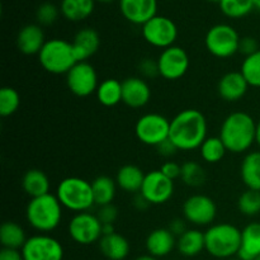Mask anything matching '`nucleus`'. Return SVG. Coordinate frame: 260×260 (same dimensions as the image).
<instances>
[{"label": "nucleus", "instance_id": "bb28decb", "mask_svg": "<svg viewBox=\"0 0 260 260\" xmlns=\"http://www.w3.org/2000/svg\"><path fill=\"white\" fill-rule=\"evenodd\" d=\"M22 187L30 198L41 197L50 193V179L42 170L29 169L23 175Z\"/></svg>", "mask_w": 260, "mask_h": 260}, {"label": "nucleus", "instance_id": "603ef678", "mask_svg": "<svg viewBox=\"0 0 260 260\" xmlns=\"http://www.w3.org/2000/svg\"><path fill=\"white\" fill-rule=\"evenodd\" d=\"M96 2H99V3H103V4H108V3L116 2V0H96Z\"/></svg>", "mask_w": 260, "mask_h": 260}, {"label": "nucleus", "instance_id": "473e14b6", "mask_svg": "<svg viewBox=\"0 0 260 260\" xmlns=\"http://www.w3.org/2000/svg\"><path fill=\"white\" fill-rule=\"evenodd\" d=\"M240 71L249 85L260 88V50L244 58Z\"/></svg>", "mask_w": 260, "mask_h": 260}, {"label": "nucleus", "instance_id": "864d4df0", "mask_svg": "<svg viewBox=\"0 0 260 260\" xmlns=\"http://www.w3.org/2000/svg\"><path fill=\"white\" fill-rule=\"evenodd\" d=\"M210 2H212V3H218V4H220V3L222 2V0H210Z\"/></svg>", "mask_w": 260, "mask_h": 260}, {"label": "nucleus", "instance_id": "393cba45", "mask_svg": "<svg viewBox=\"0 0 260 260\" xmlns=\"http://www.w3.org/2000/svg\"><path fill=\"white\" fill-rule=\"evenodd\" d=\"M177 249L179 254L187 258L200 255L206 250L205 233L197 229H188L184 234L177 238Z\"/></svg>", "mask_w": 260, "mask_h": 260}, {"label": "nucleus", "instance_id": "7c9ffc66", "mask_svg": "<svg viewBox=\"0 0 260 260\" xmlns=\"http://www.w3.org/2000/svg\"><path fill=\"white\" fill-rule=\"evenodd\" d=\"M95 95L102 106H117L122 102V81L117 79H106L99 83Z\"/></svg>", "mask_w": 260, "mask_h": 260}, {"label": "nucleus", "instance_id": "72a5a7b5", "mask_svg": "<svg viewBox=\"0 0 260 260\" xmlns=\"http://www.w3.org/2000/svg\"><path fill=\"white\" fill-rule=\"evenodd\" d=\"M218 5L221 12L233 19L246 17L254 9L253 0H222Z\"/></svg>", "mask_w": 260, "mask_h": 260}, {"label": "nucleus", "instance_id": "c9c22d12", "mask_svg": "<svg viewBox=\"0 0 260 260\" xmlns=\"http://www.w3.org/2000/svg\"><path fill=\"white\" fill-rule=\"evenodd\" d=\"M20 106V95L14 88L4 86L0 89V116L9 117L18 111Z\"/></svg>", "mask_w": 260, "mask_h": 260}, {"label": "nucleus", "instance_id": "6ab92c4d", "mask_svg": "<svg viewBox=\"0 0 260 260\" xmlns=\"http://www.w3.org/2000/svg\"><path fill=\"white\" fill-rule=\"evenodd\" d=\"M177 248V236L169 229H155L146 238V250L155 258H164Z\"/></svg>", "mask_w": 260, "mask_h": 260}, {"label": "nucleus", "instance_id": "e433bc0d", "mask_svg": "<svg viewBox=\"0 0 260 260\" xmlns=\"http://www.w3.org/2000/svg\"><path fill=\"white\" fill-rule=\"evenodd\" d=\"M238 208L244 216L254 217L260 213V192L246 189L239 197Z\"/></svg>", "mask_w": 260, "mask_h": 260}, {"label": "nucleus", "instance_id": "09e8293b", "mask_svg": "<svg viewBox=\"0 0 260 260\" xmlns=\"http://www.w3.org/2000/svg\"><path fill=\"white\" fill-rule=\"evenodd\" d=\"M135 260H157V258H155V256L150 255V254H145V255H140L137 256Z\"/></svg>", "mask_w": 260, "mask_h": 260}, {"label": "nucleus", "instance_id": "49530a36", "mask_svg": "<svg viewBox=\"0 0 260 260\" xmlns=\"http://www.w3.org/2000/svg\"><path fill=\"white\" fill-rule=\"evenodd\" d=\"M134 206H135V207L137 208V210H140V211H144V210H146L147 207H149V206H150V203L147 202V201L145 200L144 197H142V196H141V193H139V194H137L136 197H135V201H134Z\"/></svg>", "mask_w": 260, "mask_h": 260}, {"label": "nucleus", "instance_id": "f257e3e1", "mask_svg": "<svg viewBox=\"0 0 260 260\" xmlns=\"http://www.w3.org/2000/svg\"><path fill=\"white\" fill-rule=\"evenodd\" d=\"M207 119L198 109H184L170 121L169 140L179 151L200 149L207 139Z\"/></svg>", "mask_w": 260, "mask_h": 260}, {"label": "nucleus", "instance_id": "423d86ee", "mask_svg": "<svg viewBox=\"0 0 260 260\" xmlns=\"http://www.w3.org/2000/svg\"><path fill=\"white\" fill-rule=\"evenodd\" d=\"M38 60L47 73L55 75L68 74L79 62L73 43L61 38L46 41L45 46L38 53Z\"/></svg>", "mask_w": 260, "mask_h": 260}, {"label": "nucleus", "instance_id": "a19ab883", "mask_svg": "<svg viewBox=\"0 0 260 260\" xmlns=\"http://www.w3.org/2000/svg\"><path fill=\"white\" fill-rule=\"evenodd\" d=\"M258 50H260V48L255 38L253 37L240 38V43H239V52L245 55V57L253 55V53H255Z\"/></svg>", "mask_w": 260, "mask_h": 260}, {"label": "nucleus", "instance_id": "f704fd0d", "mask_svg": "<svg viewBox=\"0 0 260 260\" xmlns=\"http://www.w3.org/2000/svg\"><path fill=\"white\" fill-rule=\"evenodd\" d=\"M180 179L189 187H201L206 182V172L198 162L187 161L182 165Z\"/></svg>", "mask_w": 260, "mask_h": 260}, {"label": "nucleus", "instance_id": "20e7f679", "mask_svg": "<svg viewBox=\"0 0 260 260\" xmlns=\"http://www.w3.org/2000/svg\"><path fill=\"white\" fill-rule=\"evenodd\" d=\"M205 240L206 251L213 258L231 259L240 250L241 230L233 223H215L205 233Z\"/></svg>", "mask_w": 260, "mask_h": 260}, {"label": "nucleus", "instance_id": "f8f14e48", "mask_svg": "<svg viewBox=\"0 0 260 260\" xmlns=\"http://www.w3.org/2000/svg\"><path fill=\"white\" fill-rule=\"evenodd\" d=\"M66 85L74 95L85 98L98 89V74L88 61H80L66 74Z\"/></svg>", "mask_w": 260, "mask_h": 260}, {"label": "nucleus", "instance_id": "ea45409f", "mask_svg": "<svg viewBox=\"0 0 260 260\" xmlns=\"http://www.w3.org/2000/svg\"><path fill=\"white\" fill-rule=\"evenodd\" d=\"M139 69L140 73H141L145 78H155L156 75H159L157 60H154V58H144V60H141Z\"/></svg>", "mask_w": 260, "mask_h": 260}, {"label": "nucleus", "instance_id": "58836bf2", "mask_svg": "<svg viewBox=\"0 0 260 260\" xmlns=\"http://www.w3.org/2000/svg\"><path fill=\"white\" fill-rule=\"evenodd\" d=\"M96 217L99 218L103 225L106 223H114L116 222L117 217H118V208L111 203V205L101 206L98 208V212H96Z\"/></svg>", "mask_w": 260, "mask_h": 260}, {"label": "nucleus", "instance_id": "4468645a", "mask_svg": "<svg viewBox=\"0 0 260 260\" xmlns=\"http://www.w3.org/2000/svg\"><path fill=\"white\" fill-rule=\"evenodd\" d=\"M159 75L165 80H179L189 69V56L184 48L172 46L161 51L157 57Z\"/></svg>", "mask_w": 260, "mask_h": 260}, {"label": "nucleus", "instance_id": "f03ea898", "mask_svg": "<svg viewBox=\"0 0 260 260\" xmlns=\"http://www.w3.org/2000/svg\"><path fill=\"white\" fill-rule=\"evenodd\" d=\"M220 139L228 151L234 154L246 152L256 141V121L246 112H233L221 124Z\"/></svg>", "mask_w": 260, "mask_h": 260}, {"label": "nucleus", "instance_id": "a18cd8bd", "mask_svg": "<svg viewBox=\"0 0 260 260\" xmlns=\"http://www.w3.org/2000/svg\"><path fill=\"white\" fill-rule=\"evenodd\" d=\"M0 260H23L22 251L17 249L3 248L0 251Z\"/></svg>", "mask_w": 260, "mask_h": 260}, {"label": "nucleus", "instance_id": "5701e85b", "mask_svg": "<svg viewBox=\"0 0 260 260\" xmlns=\"http://www.w3.org/2000/svg\"><path fill=\"white\" fill-rule=\"evenodd\" d=\"M101 253L109 260H124L129 254V243L121 234L104 235L99 240Z\"/></svg>", "mask_w": 260, "mask_h": 260}, {"label": "nucleus", "instance_id": "6e6d98bb", "mask_svg": "<svg viewBox=\"0 0 260 260\" xmlns=\"http://www.w3.org/2000/svg\"><path fill=\"white\" fill-rule=\"evenodd\" d=\"M254 260H260V255H259V256H256V258L254 259Z\"/></svg>", "mask_w": 260, "mask_h": 260}, {"label": "nucleus", "instance_id": "39448f33", "mask_svg": "<svg viewBox=\"0 0 260 260\" xmlns=\"http://www.w3.org/2000/svg\"><path fill=\"white\" fill-rule=\"evenodd\" d=\"M55 196L63 208L75 213L86 212L95 205L91 182L79 177H69L61 180Z\"/></svg>", "mask_w": 260, "mask_h": 260}, {"label": "nucleus", "instance_id": "c03bdc74", "mask_svg": "<svg viewBox=\"0 0 260 260\" xmlns=\"http://www.w3.org/2000/svg\"><path fill=\"white\" fill-rule=\"evenodd\" d=\"M168 229H169L177 238H179L182 234H184L185 231L188 230L187 225H185V220H183V218H175V220H173Z\"/></svg>", "mask_w": 260, "mask_h": 260}, {"label": "nucleus", "instance_id": "a211bd4d", "mask_svg": "<svg viewBox=\"0 0 260 260\" xmlns=\"http://www.w3.org/2000/svg\"><path fill=\"white\" fill-rule=\"evenodd\" d=\"M249 84L241 71H230L220 79L217 85L218 95L229 103H234L246 95Z\"/></svg>", "mask_w": 260, "mask_h": 260}, {"label": "nucleus", "instance_id": "f3484780", "mask_svg": "<svg viewBox=\"0 0 260 260\" xmlns=\"http://www.w3.org/2000/svg\"><path fill=\"white\" fill-rule=\"evenodd\" d=\"M119 10L124 19L142 27L157 15V0H119Z\"/></svg>", "mask_w": 260, "mask_h": 260}, {"label": "nucleus", "instance_id": "de8ad7c7", "mask_svg": "<svg viewBox=\"0 0 260 260\" xmlns=\"http://www.w3.org/2000/svg\"><path fill=\"white\" fill-rule=\"evenodd\" d=\"M113 233H116V230H114V223H106V225H103V236L111 235Z\"/></svg>", "mask_w": 260, "mask_h": 260}, {"label": "nucleus", "instance_id": "0eeeda50", "mask_svg": "<svg viewBox=\"0 0 260 260\" xmlns=\"http://www.w3.org/2000/svg\"><path fill=\"white\" fill-rule=\"evenodd\" d=\"M240 36L230 24H216L208 29L205 45L208 52L218 58H228L239 52Z\"/></svg>", "mask_w": 260, "mask_h": 260}, {"label": "nucleus", "instance_id": "a878e982", "mask_svg": "<svg viewBox=\"0 0 260 260\" xmlns=\"http://www.w3.org/2000/svg\"><path fill=\"white\" fill-rule=\"evenodd\" d=\"M241 180L248 189L260 192V151L248 152L240 167Z\"/></svg>", "mask_w": 260, "mask_h": 260}, {"label": "nucleus", "instance_id": "9b49d317", "mask_svg": "<svg viewBox=\"0 0 260 260\" xmlns=\"http://www.w3.org/2000/svg\"><path fill=\"white\" fill-rule=\"evenodd\" d=\"M23 260H62L63 248L57 239L38 234L28 238L22 248Z\"/></svg>", "mask_w": 260, "mask_h": 260}, {"label": "nucleus", "instance_id": "1a4fd4ad", "mask_svg": "<svg viewBox=\"0 0 260 260\" xmlns=\"http://www.w3.org/2000/svg\"><path fill=\"white\" fill-rule=\"evenodd\" d=\"M69 235L80 245H90V244L99 243L103 236V223L99 221L96 215L91 212L75 213L70 220L68 226Z\"/></svg>", "mask_w": 260, "mask_h": 260}, {"label": "nucleus", "instance_id": "b1692460", "mask_svg": "<svg viewBox=\"0 0 260 260\" xmlns=\"http://www.w3.org/2000/svg\"><path fill=\"white\" fill-rule=\"evenodd\" d=\"M145 173L137 165L127 164L119 168L116 175V183L118 188L127 193H140L145 180Z\"/></svg>", "mask_w": 260, "mask_h": 260}, {"label": "nucleus", "instance_id": "cd10ccee", "mask_svg": "<svg viewBox=\"0 0 260 260\" xmlns=\"http://www.w3.org/2000/svg\"><path fill=\"white\" fill-rule=\"evenodd\" d=\"M94 2L95 0H61V14L70 22H80L94 12Z\"/></svg>", "mask_w": 260, "mask_h": 260}, {"label": "nucleus", "instance_id": "c756f323", "mask_svg": "<svg viewBox=\"0 0 260 260\" xmlns=\"http://www.w3.org/2000/svg\"><path fill=\"white\" fill-rule=\"evenodd\" d=\"M117 183L116 180L112 179L111 177L107 175H101L96 177L91 182V188H93L94 202L98 207L113 203L114 197L117 193Z\"/></svg>", "mask_w": 260, "mask_h": 260}, {"label": "nucleus", "instance_id": "3c124183", "mask_svg": "<svg viewBox=\"0 0 260 260\" xmlns=\"http://www.w3.org/2000/svg\"><path fill=\"white\" fill-rule=\"evenodd\" d=\"M253 4H254V8H255V9L260 10V0H253Z\"/></svg>", "mask_w": 260, "mask_h": 260}, {"label": "nucleus", "instance_id": "37998d69", "mask_svg": "<svg viewBox=\"0 0 260 260\" xmlns=\"http://www.w3.org/2000/svg\"><path fill=\"white\" fill-rule=\"evenodd\" d=\"M156 149H157V152H159V154L161 155V156H165V157L172 156V155H174L175 152L179 151V150H178L177 147H175V145L173 144V142L170 141L169 139H168L167 141L161 142V144H160L159 146H156Z\"/></svg>", "mask_w": 260, "mask_h": 260}, {"label": "nucleus", "instance_id": "4c0bfd02", "mask_svg": "<svg viewBox=\"0 0 260 260\" xmlns=\"http://www.w3.org/2000/svg\"><path fill=\"white\" fill-rule=\"evenodd\" d=\"M60 8L56 7L53 3H43L37 8L36 19L40 25H52L60 15Z\"/></svg>", "mask_w": 260, "mask_h": 260}, {"label": "nucleus", "instance_id": "79ce46f5", "mask_svg": "<svg viewBox=\"0 0 260 260\" xmlns=\"http://www.w3.org/2000/svg\"><path fill=\"white\" fill-rule=\"evenodd\" d=\"M160 172L168 177L169 179L175 180L178 178H180V173H182V165L177 164L174 161H167L161 165L160 168Z\"/></svg>", "mask_w": 260, "mask_h": 260}, {"label": "nucleus", "instance_id": "6e6552de", "mask_svg": "<svg viewBox=\"0 0 260 260\" xmlns=\"http://www.w3.org/2000/svg\"><path fill=\"white\" fill-rule=\"evenodd\" d=\"M135 134L142 144L156 147L169 139L170 121L160 113H146L137 119Z\"/></svg>", "mask_w": 260, "mask_h": 260}, {"label": "nucleus", "instance_id": "9d476101", "mask_svg": "<svg viewBox=\"0 0 260 260\" xmlns=\"http://www.w3.org/2000/svg\"><path fill=\"white\" fill-rule=\"evenodd\" d=\"M142 37L149 45L165 50L174 46L178 38V27L170 18L155 15L142 25Z\"/></svg>", "mask_w": 260, "mask_h": 260}, {"label": "nucleus", "instance_id": "412c9836", "mask_svg": "<svg viewBox=\"0 0 260 260\" xmlns=\"http://www.w3.org/2000/svg\"><path fill=\"white\" fill-rule=\"evenodd\" d=\"M71 43L79 62L88 61V58L95 55L101 47V37L93 28H83L76 33Z\"/></svg>", "mask_w": 260, "mask_h": 260}, {"label": "nucleus", "instance_id": "aec40b11", "mask_svg": "<svg viewBox=\"0 0 260 260\" xmlns=\"http://www.w3.org/2000/svg\"><path fill=\"white\" fill-rule=\"evenodd\" d=\"M45 43V33L40 24H27L18 32L17 47L24 55H38Z\"/></svg>", "mask_w": 260, "mask_h": 260}, {"label": "nucleus", "instance_id": "2f4dec72", "mask_svg": "<svg viewBox=\"0 0 260 260\" xmlns=\"http://www.w3.org/2000/svg\"><path fill=\"white\" fill-rule=\"evenodd\" d=\"M228 149L220 136L207 137L200 147L201 157L208 164H216L225 157Z\"/></svg>", "mask_w": 260, "mask_h": 260}, {"label": "nucleus", "instance_id": "7ed1b4c3", "mask_svg": "<svg viewBox=\"0 0 260 260\" xmlns=\"http://www.w3.org/2000/svg\"><path fill=\"white\" fill-rule=\"evenodd\" d=\"M25 218L36 231L48 234L60 225L62 220V206L57 197L51 193L30 198L25 208Z\"/></svg>", "mask_w": 260, "mask_h": 260}, {"label": "nucleus", "instance_id": "ddd939ff", "mask_svg": "<svg viewBox=\"0 0 260 260\" xmlns=\"http://www.w3.org/2000/svg\"><path fill=\"white\" fill-rule=\"evenodd\" d=\"M184 220L196 226H210L217 216L215 201L206 194H193L183 203Z\"/></svg>", "mask_w": 260, "mask_h": 260}, {"label": "nucleus", "instance_id": "c85d7f7f", "mask_svg": "<svg viewBox=\"0 0 260 260\" xmlns=\"http://www.w3.org/2000/svg\"><path fill=\"white\" fill-rule=\"evenodd\" d=\"M27 240L24 229L14 221H7L0 228V243L3 248L22 250Z\"/></svg>", "mask_w": 260, "mask_h": 260}, {"label": "nucleus", "instance_id": "5fc2aeb1", "mask_svg": "<svg viewBox=\"0 0 260 260\" xmlns=\"http://www.w3.org/2000/svg\"><path fill=\"white\" fill-rule=\"evenodd\" d=\"M226 260H241V259H239V258H231V259H226Z\"/></svg>", "mask_w": 260, "mask_h": 260}, {"label": "nucleus", "instance_id": "dca6fc26", "mask_svg": "<svg viewBox=\"0 0 260 260\" xmlns=\"http://www.w3.org/2000/svg\"><path fill=\"white\" fill-rule=\"evenodd\" d=\"M151 99V89L146 80L129 76L122 81V103L129 108H142Z\"/></svg>", "mask_w": 260, "mask_h": 260}, {"label": "nucleus", "instance_id": "4be33fe9", "mask_svg": "<svg viewBox=\"0 0 260 260\" xmlns=\"http://www.w3.org/2000/svg\"><path fill=\"white\" fill-rule=\"evenodd\" d=\"M260 255V222H251L241 230V246L238 258L254 260Z\"/></svg>", "mask_w": 260, "mask_h": 260}, {"label": "nucleus", "instance_id": "8fccbe9b", "mask_svg": "<svg viewBox=\"0 0 260 260\" xmlns=\"http://www.w3.org/2000/svg\"><path fill=\"white\" fill-rule=\"evenodd\" d=\"M256 144L260 147V118L259 121H256Z\"/></svg>", "mask_w": 260, "mask_h": 260}, {"label": "nucleus", "instance_id": "4d7b16f0", "mask_svg": "<svg viewBox=\"0 0 260 260\" xmlns=\"http://www.w3.org/2000/svg\"><path fill=\"white\" fill-rule=\"evenodd\" d=\"M173 260H174V259H173Z\"/></svg>", "mask_w": 260, "mask_h": 260}, {"label": "nucleus", "instance_id": "2eb2a0df", "mask_svg": "<svg viewBox=\"0 0 260 260\" xmlns=\"http://www.w3.org/2000/svg\"><path fill=\"white\" fill-rule=\"evenodd\" d=\"M140 193L150 205H164L174 194V180L165 177L160 169L152 170L145 175Z\"/></svg>", "mask_w": 260, "mask_h": 260}]
</instances>
